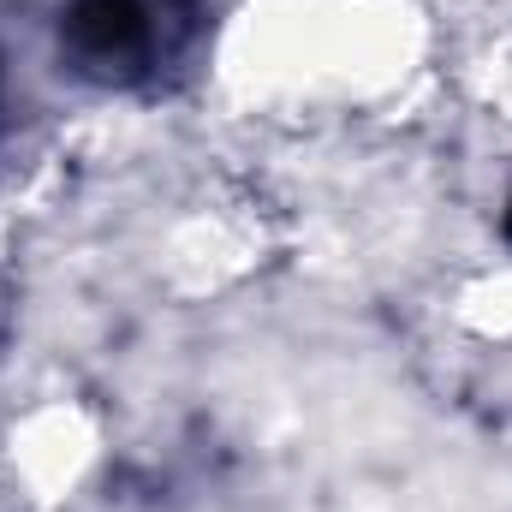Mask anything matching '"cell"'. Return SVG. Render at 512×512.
Segmentation results:
<instances>
[{
	"instance_id": "2",
	"label": "cell",
	"mask_w": 512,
	"mask_h": 512,
	"mask_svg": "<svg viewBox=\"0 0 512 512\" xmlns=\"http://www.w3.org/2000/svg\"><path fill=\"white\" fill-rule=\"evenodd\" d=\"M90 459H96V423L78 405H42L12 429V465L42 501L66 495L90 471Z\"/></svg>"
},
{
	"instance_id": "1",
	"label": "cell",
	"mask_w": 512,
	"mask_h": 512,
	"mask_svg": "<svg viewBox=\"0 0 512 512\" xmlns=\"http://www.w3.org/2000/svg\"><path fill=\"white\" fill-rule=\"evenodd\" d=\"M411 18L399 0H251L233 78L268 102H364L405 78Z\"/></svg>"
}]
</instances>
